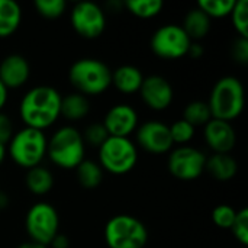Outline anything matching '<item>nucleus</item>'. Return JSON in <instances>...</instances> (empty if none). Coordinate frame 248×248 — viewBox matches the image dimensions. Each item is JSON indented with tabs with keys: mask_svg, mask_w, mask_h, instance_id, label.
<instances>
[{
	"mask_svg": "<svg viewBox=\"0 0 248 248\" xmlns=\"http://www.w3.org/2000/svg\"><path fill=\"white\" fill-rule=\"evenodd\" d=\"M61 94L51 86H36L20 100L19 115L28 128L44 131L61 116Z\"/></svg>",
	"mask_w": 248,
	"mask_h": 248,
	"instance_id": "obj_1",
	"label": "nucleus"
},
{
	"mask_svg": "<svg viewBox=\"0 0 248 248\" xmlns=\"http://www.w3.org/2000/svg\"><path fill=\"white\" fill-rule=\"evenodd\" d=\"M208 106L214 119L231 122L237 119L244 109V87L234 76L219 78L209 96Z\"/></svg>",
	"mask_w": 248,
	"mask_h": 248,
	"instance_id": "obj_2",
	"label": "nucleus"
},
{
	"mask_svg": "<svg viewBox=\"0 0 248 248\" xmlns=\"http://www.w3.org/2000/svg\"><path fill=\"white\" fill-rule=\"evenodd\" d=\"M68 80L77 93L96 96L112 86V70L100 60L81 58L70 67Z\"/></svg>",
	"mask_w": 248,
	"mask_h": 248,
	"instance_id": "obj_3",
	"label": "nucleus"
},
{
	"mask_svg": "<svg viewBox=\"0 0 248 248\" xmlns=\"http://www.w3.org/2000/svg\"><path fill=\"white\" fill-rule=\"evenodd\" d=\"M46 154L51 161L65 170L76 169L86 160V144L83 135L74 126L57 129L48 141Z\"/></svg>",
	"mask_w": 248,
	"mask_h": 248,
	"instance_id": "obj_4",
	"label": "nucleus"
},
{
	"mask_svg": "<svg viewBox=\"0 0 248 248\" xmlns=\"http://www.w3.org/2000/svg\"><path fill=\"white\" fill-rule=\"evenodd\" d=\"M46 147L48 140L44 131L25 126L15 132L7 144L6 151L19 167L29 170L41 166V161L46 154Z\"/></svg>",
	"mask_w": 248,
	"mask_h": 248,
	"instance_id": "obj_5",
	"label": "nucleus"
},
{
	"mask_svg": "<svg viewBox=\"0 0 248 248\" xmlns=\"http://www.w3.org/2000/svg\"><path fill=\"white\" fill-rule=\"evenodd\" d=\"M109 248H144L148 241L147 227L131 215H116L105 227Z\"/></svg>",
	"mask_w": 248,
	"mask_h": 248,
	"instance_id": "obj_6",
	"label": "nucleus"
},
{
	"mask_svg": "<svg viewBox=\"0 0 248 248\" xmlns=\"http://www.w3.org/2000/svg\"><path fill=\"white\" fill-rule=\"evenodd\" d=\"M138 160L135 144L129 138L109 137L99 147V164L112 174H125L131 171Z\"/></svg>",
	"mask_w": 248,
	"mask_h": 248,
	"instance_id": "obj_7",
	"label": "nucleus"
},
{
	"mask_svg": "<svg viewBox=\"0 0 248 248\" xmlns=\"http://www.w3.org/2000/svg\"><path fill=\"white\" fill-rule=\"evenodd\" d=\"M25 227L31 241L48 247L58 234L60 218L55 208L46 202H38L26 214Z\"/></svg>",
	"mask_w": 248,
	"mask_h": 248,
	"instance_id": "obj_8",
	"label": "nucleus"
},
{
	"mask_svg": "<svg viewBox=\"0 0 248 248\" xmlns=\"http://www.w3.org/2000/svg\"><path fill=\"white\" fill-rule=\"evenodd\" d=\"M192 39L179 25H164L151 36V49L164 60H177L189 54Z\"/></svg>",
	"mask_w": 248,
	"mask_h": 248,
	"instance_id": "obj_9",
	"label": "nucleus"
},
{
	"mask_svg": "<svg viewBox=\"0 0 248 248\" xmlns=\"http://www.w3.org/2000/svg\"><path fill=\"white\" fill-rule=\"evenodd\" d=\"M206 155L198 148L182 145L173 150L169 155V171L179 180H195L203 171L206 166Z\"/></svg>",
	"mask_w": 248,
	"mask_h": 248,
	"instance_id": "obj_10",
	"label": "nucleus"
},
{
	"mask_svg": "<svg viewBox=\"0 0 248 248\" xmlns=\"http://www.w3.org/2000/svg\"><path fill=\"white\" fill-rule=\"evenodd\" d=\"M70 20L74 31L86 39L99 38L106 28L105 12L92 1L77 3L71 10Z\"/></svg>",
	"mask_w": 248,
	"mask_h": 248,
	"instance_id": "obj_11",
	"label": "nucleus"
},
{
	"mask_svg": "<svg viewBox=\"0 0 248 248\" xmlns=\"http://www.w3.org/2000/svg\"><path fill=\"white\" fill-rule=\"evenodd\" d=\"M138 144L150 154H166L171 150L173 140L169 125L160 121H148L137 128Z\"/></svg>",
	"mask_w": 248,
	"mask_h": 248,
	"instance_id": "obj_12",
	"label": "nucleus"
},
{
	"mask_svg": "<svg viewBox=\"0 0 248 248\" xmlns=\"http://www.w3.org/2000/svg\"><path fill=\"white\" fill-rule=\"evenodd\" d=\"M141 99L153 110H164L173 102V87L163 76H148L140 89Z\"/></svg>",
	"mask_w": 248,
	"mask_h": 248,
	"instance_id": "obj_13",
	"label": "nucleus"
},
{
	"mask_svg": "<svg viewBox=\"0 0 248 248\" xmlns=\"http://www.w3.org/2000/svg\"><path fill=\"white\" fill-rule=\"evenodd\" d=\"M102 124L109 137L128 138L138 128V115L132 106L119 103L108 110Z\"/></svg>",
	"mask_w": 248,
	"mask_h": 248,
	"instance_id": "obj_14",
	"label": "nucleus"
},
{
	"mask_svg": "<svg viewBox=\"0 0 248 248\" xmlns=\"http://www.w3.org/2000/svg\"><path fill=\"white\" fill-rule=\"evenodd\" d=\"M203 134L206 144L214 151V154H230V151H232L235 147L237 135L231 122L212 118L205 125Z\"/></svg>",
	"mask_w": 248,
	"mask_h": 248,
	"instance_id": "obj_15",
	"label": "nucleus"
},
{
	"mask_svg": "<svg viewBox=\"0 0 248 248\" xmlns=\"http://www.w3.org/2000/svg\"><path fill=\"white\" fill-rule=\"evenodd\" d=\"M31 76V65L20 54H10L0 62V81L9 89L23 86Z\"/></svg>",
	"mask_w": 248,
	"mask_h": 248,
	"instance_id": "obj_16",
	"label": "nucleus"
},
{
	"mask_svg": "<svg viewBox=\"0 0 248 248\" xmlns=\"http://www.w3.org/2000/svg\"><path fill=\"white\" fill-rule=\"evenodd\" d=\"M144 76L141 70L135 65H121L112 71V84L124 94H132L140 92Z\"/></svg>",
	"mask_w": 248,
	"mask_h": 248,
	"instance_id": "obj_17",
	"label": "nucleus"
},
{
	"mask_svg": "<svg viewBox=\"0 0 248 248\" xmlns=\"http://www.w3.org/2000/svg\"><path fill=\"white\" fill-rule=\"evenodd\" d=\"M205 170H208L217 180L227 182L235 177L238 171V163L230 154H212L209 158H206Z\"/></svg>",
	"mask_w": 248,
	"mask_h": 248,
	"instance_id": "obj_18",
	"label": "nucleus"
},
{
	"mask_svg": "<svg viewBox=\"0 0 248 248\" xmlns=\"http://www.w3.org/2000/svg\"><path fill=\"white\" fill-rule=\"evenodd\" d=\"M182 28L190 39H202L211 31V17L199 7H195L186 13Z\"/></svg>",
	"mask_w": 248,
	"mask_h": 248,
	"instance_id": "obj_19",
	"label": "nucleus"
},
{
	"mask_svg": "<svg viewBox=\"0 0 248 248\" xmlns=\"http://www.w3.org/2000/svg\"><path fill=\"white\" fill-rule=\"evenodd\" d=\"M22 20L20 6L13 0H0V38L16 32Z\"/></svg>",
	"mask_w": 248,
	"mask_h": 248,
	"instance_id": "obj_20",
	"label": "nucleus"
},
{
	"mask_svg": "<svg viewBox=\"0 0 248 248\" xmlns=\"http://www.w3.org/2000/svg\"><path fill=\"white\" fill-rule=\"evenodd\" d=\"M90 110L89 99L81 93H70L61 97V116L68 121H80Z\"/></svg>",
	"mask_w": 248,
	"mask_h": 248,
	"instance_id": "obj_21",
	"label": "nucleus"
},
{
	"mask_svg": "<svg viewBox=\"0 0 248 248\" xmlns=\"http://www.w3.org/2000/svg\"><path fill=\"white\" fill-rule=\"evenodd\" d=\"M25 182H26V187L33 195H38V196L46 195L54 186V177H52L51 171L42 166L29 169Z\"/></svg>",
	"mask_w": 248,
	"mask_h": 248,
	"instance_id": "obj_22",
	"label": "nucleus"
},
{
	"mask_svg": "<svg viewBox=\"0 0 248 248\" xmlns=\"http://www.w3.org/2000/svg\"><path fill=\"white\" fill-rule=\"evenodd\" d=\"M77 180L84 189H96L103 180V169L93 160H83L77 167Z\"/></svg>",
	"mask_w": 248,
	"mask_h": 248,
	"instance_id": "obj_23",
	"label": "nucleus"
},
{
	"mask_svg": "<svg viewBox=\"0 0 248 248\" xmlns=\"http://www.w3.org/2000/svg\"><path fill=\"white\" fill-rule=\"evenodd\" d=\"M186 122H189L192 126H201V125H206L211 119V110L208 106V102L203 100H193L189 105H186L185 110H183V118Z\"/></svg>",
	"mask_w": 248,
	"mask_h": 248,
	"instance_id": "obj_24",
	"label": "nucleus"
},
{
	"mask_svg": "<svg viewBox=\"0 0 248 248\" xmlns=\"http://www.w3.org/2000/svg\"><path fill=\"white\" fill-rule=\"evenodd\" d=\"M164 3L161 0H128L125 1V7L132 15L141 19H150V17L157 16L161 12Z\"/></svg>",
	"mask_w": 248,
	"mask_h": 248,
	"instance_id": "obj_25",
	"label": "nucleus"
},
{
	"mask_svg": "<svg viewBox=\"0 0 248 248\" xmlns=\"http://www.w3.org/2000/svg\"><path fill=\"white\" fill-rule=\"evenodd\" d=\"M235 0H199L198 6L209 17H225L230 16L234 9Z\"/></svg>",
	"mask_w": 248,
	"mask_h": 248,
	"instance_id": "obj_26",
	"label": "nucleus"
},
{
	"mask_svg": "<svg viewBox=\"0 0 248 248\" xmlns=\"http://www.w3.org/2000/svg\"><path fill=\"white\" fill-rule=\"evenodd\" d=\"M231 20L238 32L240 38L248 39V3L247 0H238L234 4V9L231 12Z\"/></svg>",
	"mask_w": 248,
	"mask_h": 248,
	"instance_id": "obj_27",
	"label": "nucleus"
},
{
	"mask_svg": "<svg viewBox=\"0 0 248 248\" xmlns=\"http://www.w3.org/2000/svg\"><path fill=\"white\" fill-rule=\"evenodd\" d=\"M33 6L36 12L46 19H57L67 9L65 0H35Z\"/></svg>",
	"mask_w": 248,
	"mask_h": 248,
	"instance_id": "obj_28",
	"label": "nucleus"
},
{
	"mask_svg": "<svg viewBox=\"0 0 248 248\" xmlns=\"http://www.w3.org/2000/svg\"><path fill=\"white\" fill-rule=\"evenodd\" d=\"M169 128H170L173 144H179V145H186L195 137V131H196V128L192 126L189 122H186L185 119L176 121Z\"/></svg>",
	"mask_w": 248,
	"mask_h": 248,
	"instance_id": "obj_29",
	"label": "nucleus"
},
{
	"mask_svg": "<svg viewBox=\"0 0 248 248\" xmlns=\"http://www.w3.org/2000/svg\"><path fill=\"white\" fill-rule=\"evenodd\" d=\"M235 217H237V211L230 205H218L212 212L214 224L222 230H231Z\"/></svg>",
	"mask_w": 248,
	"mask_h": 248,
	"instance_id": "obj_30",
	"label": "nucleus"
},
{
	"mask_svg": "<svg viewBox=\"0 0 248 248\" xmlns=\"http://www.w3.org/2000/svg\"><path fill=\"white\" fill-rule=\"evenodd\" d=\"M109 138V134L106 131V128L103 126L102 122H94L90 124L83 135L84 144H90L93 147H100L106 140Z\"/></svg>",
	"mask_w": 248,
	"mask_h": 248,
	"instance_id": "obj_31",
	"label": "nucleus"
},
{
	"mask_svg": "<svg viewBox=\"0 0 248 248\" xmlns=\"http://www.w3.org/2000/svg\"><path fill=\"white\" fill-rule=\"evenodd\" d=\"M231 231L237 241L243 246L248 244V209L243 208L237 212V217L234 219V224L231 227Z\"/></svg>",
	"mask_w": 248,
	"mask_h": 248,
	"instance_id": "obj_32",
	"label": "nucleus"
},
{
	"mask_svg": "<svg viewBox=\"0 0 248 248\" xmlns=\"http://www.w3.org/2000/svg\"><path fill=\"white\" fill-rule=\"evenodd\" d=\"M13 135H15L13 122H12V119L1 110V112H0V144L7 145Z\"/></svg>",
	"mask_w": 248,
	"mask_h": 248,
	"instance_id": "obj_33",
	"label": "nucleus"
},
{
	"mask_svg": "<svg viewBox=\"0 0 248 248\" xmlns=\"http://www.w3.org/2000/svg\"><path fill=\"white\" fill-rule=\"evenodd\" d=\"M232 57L235 58V61L241 62V64H247L248 62V39L246 38H238L234 42L232 46Z\"/></svg>",
	"mask_w": 248,
	"mask_h": 248,
	"instance_id": "obj_34",
	"label": "nucleus"
},
{
	"mask_svg": "<svg viewBox=\"0 0 248 248\" xmlns=\"http://www.w3.org/2000/svg\"><path fill=\"white\" fill-rule=\"evenodd\" d=\"M70 246V241H68V238L64 235V234H57L55 237H54V240L51 241V247L52 248H68Z\"/></svg>",
	"mask_w": 248,
	"mask_h": 248,
	"instance_id": "obj_35",
	"label": "nucleus"
},
{
	"mask_svg": "<svg viewBox=\"0 0 248 248\" xmlns=\"http://www.w3.org/2000/svg\"><path fill=\"white\" fill-rule=\"evenodd\" d=\"M189 54H190L193 58H199V57L203 54V48H202L199 44H192V45H190V49H189Z\"/></svg>",
	"mask_w": 248,
	"mask_h": 248,
	"instance_id": "obj_36",
	"label": "nucleus"
},
{
	"mask_svg": "<svg viewBox=\"0 0 248 248\" xmlns=\"http://www.w3.org/2000/svg\"><path fill=\"white\" fill-rule=\"evenodd\" d=\"M7 96H9L7 89H6V87L3 86V83L0 81V112H1V109L4 108L6 102H7Z\"/></svg>",
	"mask_w": 248,
	"mask_h": 248,
	"instance_id": "obj_37",
	"label": "nucleus"
},
{
	"mask_svg": "<svg viewBox=\"0 0 248 248\" xmlns=\"http://www.w3.org/2000/svg\"><path fill=\"white\" fill-rule=\"evenodd\" d=\"M17 248H46L45 246H42V244H38V243H35V241H26V243H22L20 246Z\"/></svg>",
	"mask_w": 248,
	"mask_h": 248,
	"instance_id": "obj_38",
	"label": "nucleus"
},
{
	"mask_svg": "<svg viewBox=\"0 0 248 248\" xmlns=\"http://www.w3.org/2000/svg\"><path fill=\"white\" fill-rule=\"evenodd\" d=\"M7 205H9V198L4 193H0V211L1 209H6Z\"/></svg>",
	"mask_w": 248,
	"mask_h": 248,
	"instance_id": "obj_39",
	"label": "nucleus"
},
{
	"mask_svg": "<svg viewBox=\"0 0 248 248\" xmlns=\"http://www.w3.org/2000/svg\"><path fill=\"white\" fill-rule=\"evenodd\" d=\"M6 145H3V144H0V164L4 161V157H6Z\"/></svg>",
	"mask_w": 248,
	"mask_h": 248,
	"instance_id": "obj_40",
	"label": "nucleus"
}]
</instances>
